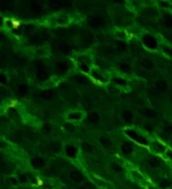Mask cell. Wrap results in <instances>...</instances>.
Segmentation results:
<instances>
[{
    "label": "cell",
    "mask_w": 172,
    "mask_h": 189,
    "mask_svg": "<svg viewBox=\"0 0 172 189\" xmlns=\"http://www.w3.org/2000/svg\"><path fill=\"white\" fill-rule=\"evenodd\" d=\"M164 130H165L167 133H172V125L171 124H168V125H166V126L164 127Z\"/></svg>",
    "instance_id": "obj_1"
},
{
    "label": "cell",
    "mask_w": 172,
    "mask_h": 189,
    "mask_svg": "<svg viewBox=\"0 0 172 189\" xmlns=\"http://www.w3.org/2000/svg\"><path fill=\"white\" fill-rule=\"evenodd\" d=\"M166 88H167L166 83H164V82H160V83H158V89H159V90L164 91V90H166Z\"/></svg>",
    "instance_id": "obj_2"
},
{
    "label": "cell",
    "mask_w": 172,
    "mask_h": 189,
    "mask_svg": "<svg viewBox=\"0 0 172 189\" xmlns=\"http://www.w3.org/2000/svg\"><path fill=\"white\" fill-rule=\"evenodd\" d=\"M12 24L17 27V26H18V25H19V22H18V21H17V20H13V21H12Z\"/></svg>",
    "instance_id": "obj_3"
},
{
    "label": "cell",
    "mask_w": 172,
    "mask_h": 189,
    "mask_svg": "<svg viewBox=\"0 0 172 189\" xmlns=\"http://www.w3.org/2000/svg\"><path fill=\"white\" fill-rule=\"evenodd\" d=\"M16 103H17V102H15V101H14V102H12V103H11V104H9V107H13V106H15V105H16Z\"/></svg>",
    "instance_id": "obj_4"
},
{
    "label": "cell",
    "mask_w": 172,
    "mask_h": 189,
    "mask_svg": "<svg viewBox=\"0 0 172 189\" xmlns=\"http://www.w3.org/2000/svg\"><path fill=\"white\" fill-rule=\"evenodd\" d=\"M171 145H172V142H171Z\"/></svg>",
    "instance_id": "obj_5"
}]
</instances>
